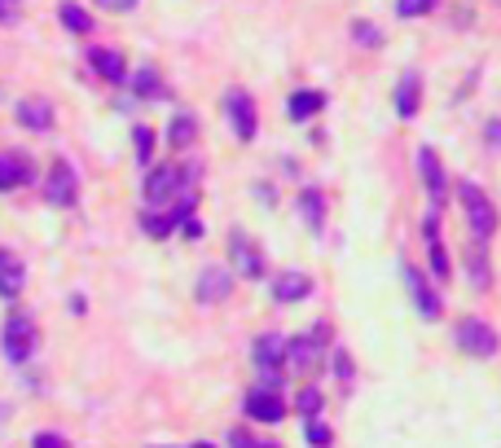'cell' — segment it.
<instances>
[{"label": "cell", "mask_w": 501, "mask_h": 448, "mask_svg": "<svg viewBox=\"0 0 501 448\" xmlns=\"http://www.w3.org/2000/svg\"><path fill=\"white\" fill-rule=\"evenodd\" d=\"M401 277H404V286H409V299L418 303V312L427 317V321H436L440 312H445V299H440V291L413 268V264H401Z\"/></svg>", "instance_id": "obj_10"}, {"label": "cell", "mask_w": 501, "mask_h": 448, "mask_svg": "<svg viewBox=\"0 0 501 448\" xmlns=\"http://www.w3.org/2000/svg\"><path fill=\"white\" fill-rule=\"evenodd\" d=\"M190 448H216V444H190Z\"/></svg>", "instance_id": "obj_38"}, {"label": "cell", "mask_w": 501, "mask_h": 448, "mask_svg": "<svg viewBox=\"0 0 501 448\" xmlns=\"http://www.w3.org/2000/svg\"><path fill=\"white\" fill-rule=\"evenodd\" d=\"M247 418L250 422H264V427H277L286 418V400L277 396L273 387H255L247 396Z\"/></svg>", "instance_id": "obj_11"}, {"label": "cell", "mask_w": 501, "mask_h": 448, "mask_svg": "<svg viewBox=\"0 0 501 448\" xmlns=\"http://www.w3.org/2000/svg\"><path fill=\"white\" fill-rule=\"evenodd\" d=\"M57 18H62V27H66V31H75V36H89V31H93L89 9H84V4H75V0H62V4H57Z\"/></svg>", "instance_id": "obj_25"}, {"label": "cell", "mask_w": 501, "mask_h": 448, "mask_svg": "<svg viewBox=\"0 0 501 448\" xmlns=\"http://www.w3.org/2000/svg\"><path fill=\"white\" fill-rule=\"evenodd\" d=\"M466 273H471L475 291H488V286H493V268H488V247L471 242V255H466Z\"/></svg>", "instance_id": "obj_22"}, {"label": "cell", "mask_w": 501, "mask_h": 448, "mask_svg": "<svg viewBox=\"0 0 501 448\" xmlns=\"http://www.w3.org/2000/svg\"><path fill=\"white\" fill-rule=\"evenodd\" d=\"M18 18H22V0H0V27H9Z\"/></svg>", "instance_id": "obj_35"}, {"label": "cell", "mask_w": 501, "mask_h": 448, "mask_svg": "<svg viewBox=\"0 0 501 448\" xmlns=\"http://www.w3.org/2000/svg\"><path fill=\"white\" fill-rule=\"evenodd\" d=\"M436 207H431V216H427V224H422V233H427V264H431V277L445 286L449 282V273H453V264H449V250H445V238H440V229H436Z\"/></svg>", "instance_id": "obj_12"}, {"label": "cell", "mask_w": 501, "mask_h": 448, "mask_svg": "<svg viewBox=\"0 0 501 448\" xmlns=\"http://www.w3.org/2000/svg\"><path fill=\"white\" fill-rule=\"evenodd\" d=\"M89 66L98 71L106 84H128V62L115 49H89Z\"/></svg>", "instance_id": "obj_17"}, {"label": "cell", "mask_w": 501, "mask_h": 448, "mask_svg": "<svg viewBox=\"0 0 501 448\" xmlns=\"http://www.w3.org/2000/svg\"><path fill=\"white\" fill-rule=\"evenodd\" d=\"M31 181V158L27 154H0V194L22 190Z\"/></svg>", "instance_id": "obj_18"}, {"label": "cell", "mask_w": 501, "mask_h": 448, "mask_svg": "<svg viewBox=\"0 0 501 448\" xmlns=\"http://www.w3.org/2000/svg\"><path fill=\"white\" fill-rule=\"evenodd\" d=\"M321 404H326V396H321L317 387H303L300 392V413L303 418H317V413H321Z\"/></svg>", "instance_id": "obj_31"}, {"label": "cell", "mask_w": 501, "mask_h": 448, "mask_svg": "<svg viewBox=\"0 0 501 448\" xmlns=\"http://www.w3.org/2000/svg\"><path fill=\"white\" fill-rule=\"evenodd\" d=\"M321 106H326V93H317V89H300V93H291V101H286V110H291V119H295V123L312 119Z\"/></svg>", "instance_id": "obj_23"}, {"label": "cell", "mask_w": 501, "mask_h": 448, "mask_svg": "<svg viewBox=\"0 0 501 448\" xmlns=\"http://www.w3.org/2000/svg\"><path fill=\"white\" fill-rule=\"evenodd\" d=\"M250 360H255V369L264 374V387H273L277 392V369L286 365V339L282 334H259L255 339V348H250Z\"/></svg>", "instance_id": "obj_7"}, {"label": "cell", "mask_w": 501, "mask_h": 448, "mask_svg": "<svg viewBox=\"0 0 501 448\" xmlns=\"http://www.w3.org/2000/svg\"><path fill=\"white\" fill-rule=\"evenodd\" d=\"M418 106H422V75L409 71L401 84H396V114H401V119H413Z\"/></svg>", "instance_id": "obj_21"}, {"label": "cell", "mask_w": 501, "mask_h": 448, "mask_svg": "<svg viewBox=\"0 0 501 448\" xmlns=\"http://www.w3.org/2000/svg\"><path fill=\"white\" fill-rule=\"evenodd\" d=\"M141 229H146L150 238H172L176 216H172V211H146V216H141Z\"/></svg>", "instance_id": "obj_27"}, {"label": "cell", "mask_w": 501, "mask_h": 448, "mask_svg": "<svg viewBox=\"0 0 501 448\" xmlns=\"http://www.w3.org/2000/svg\"><path fill=\"white\" fill-rule=\"evenodd\" d=\"M229 448H277V444H264V440H255L250 431H229Z\"/></svg>", "instance_id": "obj_33"}, {"label": "cell", "mask_w": 501, "mask_h": 448, "mask_svg": "<svg viewBox=\"0 0 501 448\" xmlns=\"http://www.w3.org/2000/svg\"><path fill=\"white\" fill-rule=\"evenodd\" d=\"M128 84H132V93H137V97H146V101L163 97V80H158V71H154V66H141Z\"/></svg>", "instance_id": "obj_26"}, {"label": "cell", "mask_w": 501, "mask_h": 448, "mask_svg": "<svg viewBox=\"0 0 501 448\" xmlns=\"http://www.w3.org/2000/svg\"><path fill=\"white\" fill-rule=\"evenodd\" d=\"M453 334H457V348L466 351V356H475V360H493L501 351L497 330H493L484 317H462Z\"/></svg>", "instance_id": "obj_4"}, {"label": "cell", "mask_w": 501, "mask_h": 448, "mask_svg": "<svg viewBox=\"0 0 501 448\" xmlns=\"http://www.w3.org/2000/svg\"><path fill=\"white\" fill-rule=\"evenodd\" d=\"M295 207H300L303 224H308L312 233H321V229H326V194H321L317 185H303V190H300V202H295Z\"/></svg>", "instance_id": "obj_20"}, {"label": "cell", "mask_w": 501, "mask_h": 448, "mask_svg": "<svg viewBox=\"0 0 501 448\" xmlns=\"http://www.w3.org/2000/svg\"><path fill=\"white\" fill-rule=\"evenodd\" d=\"M185 194H194V185H190V172L185 167H176V163H158L150 176H146V211H167L172 202H181Z\"/></svg>", "instance_id": "obj_2"}, {"label": "cell", "mask_w": 501, "mask_h": 448, "mask_svg": "<svg viewBox=\"0 0 501 448\" xmlns=\"http://www.w3.org/2000/svg\"><path fill=\"white\" fill-rule=\"evenodd\" d=\"M31 448H71V440L57 435V431H40V435L31 440Z\"/></svg>", "instance_id": "obj_34"}, {"label": "cell", "mask_w": 501, "mask_h": 448, "mask_svg": "<svg viewBox=\"0 0 501 448\" xmlns=\"http://www.w3.org/2000/svg\"><path fill=\"white\" fill-rule=\"evenodd\" d=\"M457 202H462V211H466V224H471V242H480V247H488L493 242V233H497L501 216L493 199L475 185V181H462L457 185Z\"/></svg>", "instance_id": "obj_1"}, {"label": "cell", "mask_w": 501, "mask_h": 448, "mask_svg": "<svg viewBox=\"0 0 501 448\" xmlns=\"http://www.w3.org/2000/svg\"><path fill=\"white\" fill-rule=\"evenodd\" d=\"M18 123L31 128V132H49L53 128V101H45V97L18 101Z\"/></svg>", "instance_id": "obj_19"}, {"label": "cell", "mask_w": 501, "mask_h": 448, "mask_svg": "<svg viewBox=\"0 0 501 448\" xmlns=\"http://www.w3.org/2000/svg\"><path fill=\"white\" fill-rule=\"evenodd\" d=\"M0 348H4V360L9 365H27L36 348H40V330L27 312H9L4 325H0Z\"/></svg>", "instance_id": "obj_3"}, {"label": "cell", "mask_w": 501, "mask_h": 448, "mask_svg": "<svg viewBox=\"0 0 501 448\" xmlns=\"http://www.w3.org/2000/svg\"><path fill=\"white\" fill-rule=\"evenodd\" d=\"M436 4H440V0H396V13H401V18H427Z\"/></svg>", "instance_id": "obj_29"}, {"label": "cell", "mask_w": 501, "mask_h": 448, "mask_svg": "<svg viewBox=\"0 0 501 448\" xmlns=\"http://www.w3.org/2000/svg\"><path fill=\"white\" fill-rule=\"evenodd\" d=\"M27 286V264L18 259V250L0 247V299H18Z\"/></svg>", "instance_id": "obj_14"}, {"label": "cell", "mask_w": 501, "mask_h": 448, "mask_svg": "<svg viewBox=\"0 0 501 448\" xmlns=\"http://www.w3.org/2000/svg\"><path fill=\"white\" fill-rule=\"evenodd\" d=\"M326 351V343L317 339V334H303V339H291L286 343V365L295 369V374H312L317 369V356Z\"/></svg>", "instance_id": "obj_15"}, {"label": "cell", "mask_w": 501, "mask_h": 448, "mask_svg": "<svg viewBox=\"0 0 501 448\" xmlns=\"http://www.w3.org/2000/svg\"><path fill=\"white\" fill-rule=\"evenodd\" d=\"M234 295V273L225 268V264H211V268H202L199 286H194V299L199 303H220V299Z\"/></svg>", "instance_id": "obj_13"}, {"label": "cell", "mask_w": 501, "mask_h": 448, "mask_svg": "<svg viewBox=\"0 0 501 448\" xmlns=\"http://www.w3.org/2000/svg\"><path fill=\"white\" fill-rule=\"evenodd\" d=\"M225 119L234 128L238 141H255V128H259V114H255V101L247 89H229L225 93Z\"/></svg>", "instance_id": "obj_5"}, {"label": "cell", "mask_w": 501, "mask_h": 448, "mask_svg": "<svg viewBox=\"0 0 501 448\" xmlns=\"http://www.w3.org/2000/svg\"><path fill=\"white\" fill-rule=\"evenodd\" d=\"M484 137H488V146L501 154V119H488V128H484Z\"/></svg>", "instance_id": "obj_37"}, {"label": "cell", "mask_w": 501, "mask_h": 448, "mask_svg": "<svg viewBox=\"0 0 501 448\" xmlns=\"http://www.w3.org/2000/svg\"><path fill=\"white\" fill-rule=\"evenodd\" d=\"M418 176H422V190H427L431 207H445V194H449V172H445L440 154H436L431 146L418 149Z\"/></svg>", "instance_id": "obj_9"}, {"label": "cell", "mask_w": 501, "mask_h": 448, "mask_svg": "<svg viewBox=\"0 0 501 448\" xmlns=\"http://www.w3.org/2000/svg\"><path fill=\"white\" fill-rule=\"evenodd\" d=\"M352 40H356L361 49H378V45H383V31H378L374 22H361V18H356V22H352Z\"/></svg>", "instance_id": "obj_28"}, {"label": "cell", "mask_w": 501, "mask_h": 448, "mask_svg": "<svg viewBox=\"0 0 501 448\" xmlns=\"http://www.w3.org/2000/svg\"><path fill=\"white\" fill-rule=\"evenodd\" d=\"M308 444H312V448H326V444H330V427H326L321 418H308Z\"/></svg>", "instance_id": "obj_32"}, {"label": "cell", "mask_w": 501, "mask_h": 448, "mask_svg": "<svg viewBox=\"0 0 501 448\" xmlns=\"http://www.w3.org/2000/svg\"><path fill=\"white\" fill-rule=\"evenodd\" d=\"M93 4H98V9H110V13H132L141 0H93Z\"/></svg>", "instance_id": "obj_36"}, {"label": "cell", "mask_w": 501, "mask_h": 448, "mask_svg": "<svg viewBox=\"0 0 501 448\" xmlns=\"http://www.w3.org/2000/svg\"><path fill=\"white\" fill-rule=\"evenodd\" d=\"M132 146H137V158H141V163H150L154 158V132L146 128V123H141V128H132Z\"/></svg>", "instance_id": "obj_30"}, {"label": "cell", "mask_w": 501, "mask_h": 448, "mask_svg": "<svg viewBox=\"0 0 501 448\" xmlns=\"http://www.w3.org/2000/svg\"><path fill=\"white\" fill-rule=\"evenodd\" d=\"M45 199L53 207H75L80 202V176H75V167L66 158H53L49 181H45Z\"/></svg>", "instance_id": "obj_8"}, {"label": "cell", "mask_w": 501, "mask_h": 448, "mask_svg": "<svg viewBox=\"0 0 501 448\" xmlns=\"http://www.w3.org/2000/svg\"><path fill=\"white\" fill-rule=\"evenodd\" d=\"M229 273L234 277H247V282H259L264 277V255H259V247L250 242L242 229L229 233Z\"/></svg>", "instance_id": "obj_6"}, {"label": "cell", "mask_w": 501, "mask_h": 448, "mask_svg": "<svg viewBox=\"0 0 501 448\" xmlns=\"http://www.w3.org/2000/svg\"><path fill=\"white\" fill-rule=\"evenodd\" d=\"M194 137H199V119H194V114H172V123H167V146L185 149V146H194Z\"/></svg>", "instance_id": "obj_24"}, {"label": "cell", "mask_w": 501, "mask_h": 448, "mask_svg": "<svg viewBox=\"0 0 501 448\" xmlns=\"http://www.w3.org/2000/svg\"><path fill=\"white\" fill-rule=\"evenodd\" d=\"M312 295V277L300 273V268H286L277 282H273V299L286 308V303H303V299Z\"/></svg>", "instance_id": "obj_16"}]
</instances>
